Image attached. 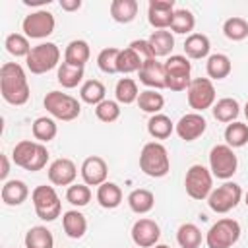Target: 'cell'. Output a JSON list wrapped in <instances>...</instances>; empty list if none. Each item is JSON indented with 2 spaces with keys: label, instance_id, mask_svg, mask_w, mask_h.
<instances>
[{
  "label": "cell",
  "instance_id": "1",
  "mask_svg": "<svg viewBox=\"0 0 248 248\" xmlns=\"http://www.w3.org/2000/svg\"><path fill=\"white\" fill-rule=\"evenodd\" d=\"M0 93L2 99L14 107H21L29 101L31 89L25 70L17 62H6L0 68Z\"/></svg>",
  "mask_w": 248,
  "mask_h": 248
},
{
  "label": "cell",
  "instance_id": "2",
  "mask_svg": "<svg viewBox=\"0 0 248 248\" xmlns=\"http://www.w3.org/2000/svg\"><path fill=\"white\" fill-rule=\"evenodd\" d=\"M140 169L143 174L151 178H163L170 170V161H169V151L163 143L159 141H149L141 147L140 153Z\"/></svg>",
  "mask_w": 248,
  "mask_h": 248
},
{
  "label": "cell",
  "instance_id": "3",
  "mask_svg": "<svg viewBox=\"0 0 248 248\" xmlns=\"http://www.w3.org/2000/svg\"><path fill=\"white\" fill-rule=\"evenodd\" d=\"M12 159L17 167L37 172L41 170L46 161H48V151L43 143L39 141H31V140H21L19 143H16L14 151H12Z\"/></svg>",
  "mask_w": 248,
  "mask_h": 248
},
{
  "label": "cell",
  "instance_id": "4",
  "mask_svg": "<svg viewBox=\"0 0 248 248\" xmlns=\"http://www.w3.org/2000/svg\"><path fill=\"white\" fill-rule=\"evenodd\" d=\"M43 105L52 118L62 120V122L76 120L81 112V103L76 97L62 93V91H48L43 99Z\"/></svg>",
  "mask_w": 248,
  "mask_h": 248
},
{
  "label": "cell",
  "instance_id": "5",
  "mask_svg": "<svg viewBox=\"0 0 248 248\" xmlns=\"http://www.w3.org/2000/svg\"><path fill=\"white\" fill-rule=\"evenodd\" d=\"M60 62V48L54 43H39L31 48V52L25 58V66L31 74L41 76L56 68Z\"/></svg>",
  "mask_w": 248,
  "mask_h": 248
},
{
  "label": "cell",
  "instance_id": "6",
  "mask_svg": "<svg viewBox=\"0 0 248 248\" xmlns=\"http://www.w3.org/2000/svg\"><path fill=\"white\" fill-rule=\"evenodd\" d=\"M31 202L35 207V213L43 221H54L62 213V202L54 190V186L41 184L31 192Z\"/></svg>",
  "mask_w": 248,
  "mask_h": 248
},
{
  "label": "cell",
  "instance_id": "7",
  "mask_svg": "<svg viewBox=\"0 0 248 248\" xmlns=\"http://www.w3.org/2000/svg\"><path fill=\"white\" fill-rule=\"evenodd\" d=\"M165 64V83H167V89L170 91H186L192 78H190V72H192V64L186 56L182 54H172L167 58Z\"/></svg>",
  "mask_w": 248,
  "mask_h": 248
},
{
  "label": "cell",
  "instance_id": "8",
  "mask_svg": "<svg viewBox=\"0 0 248 248\" xmlns=\"http://www.w3.org/2000/svg\"><path fill=\"white\" fill-rule=\"evenodd\" d=\"M240 238V225L231 217H223L213 223L205 234L207 248H231Z\"/></svg>",
  "mask_w": 248,
  "mask_h": 248
},
{
  "label": "cell",
  "instance_id": "9",
  "mask_svg": "<svg viewBox=\"0 0 248 248\" xmlns=\"http://www.w3.org/2000/svg\"><path fill=\"white\" fill-rule=\"evenodd\" d=\"M236 167H238V159H236L232 147H229L227 143H217V145L211 147V151H209V170H211L213 176H217L221 180H229L236 172Z\"/></svg>",
  "mask_w": 248,
  "mask_h": 248
},
{
  "label": "cell",
  "instance_id": "10",
  "mask_svg": "<svg viewBox=\"0 0 248 248\" xmlns=\"http://www.w3.org/2000/svg\"><path fill=\"white\" fill-rule=\"evenodd\" d=\"M184 186H186V194L192 200L202 202V200L209 198V194L213 190V174L203 165H192L186 170Z\"/></svg>",
  "mask_w": 248,
  "mask_h": 248
},
{
  "label": "cell",
  "instance_id": "11",
  "mask_svg": "<svg viewBox=\"0 0 248 248\" xmlns=\"http://www.w3.org/2000/svg\"><path fill=\"white\" fill-rule=\"evenodd\" d=\"M240 200H242V188L236 182L225 180L221 186L211 190L207 198V205L215 213H229L240 203Z\"/></svg>",
  "mask_w": 248,
  "mask_h": 248
},
{
  "label": "cell",
  "instance_id": "12",
  "mask_svg": "<svg viewBox=\"0 0 248 248\" xmlns=\"http://www.w3.org/2000/svg\"><path fill=\"white\" fill-rule=\"evenodd\" d=\"M188 105L194 112H203L215 105V87L209 78H194L186 89Z\"/></svg>",
  "mask_w": 248,
  "mask_h": 248
},
{
  "label": "cell",
  "instance_id": "13",
  "mask_svg": "<svg viewBox=\"0 0 248 248\" xmlns=\"http://www.w3.org/2000/svg\"><path fill=\"white\" fill-rule=\"evenodd\" d=\"M54 25H56L54 16L46 10L31 12L21 21V29L27 39H46L54 31Z\"/></svg>",
  "mask_w": 248,
  "mask_h": 248
},
{
  "label": "cell",
  "instance_id": "14",
  "mask_svg": "<svg viewBox=\"0 0 248 248\" xmlns=\"http://www.w3.org/2000/svg\"><path fill=\"white\" fill-rule=\"evenodd\" d=\"M161 238V229L153 219L141 217L132 225V240L138 248H153Z\"/></svg>",
  "mask_w": 248,
  "mask_h": 248
},
{
  "label": "cell",
  "instance_id": "15",
  "mask_svg": "<svg viewBox=\"0 0 248 248\" xmlns=\"http://www.w3.org/2000/svg\"><path fill=\"white\" fill-rule=\"evenodd\" d=\"M205 128H207V122L202 116V112H188V114L180 116V120L174 124V132L184 141L198 140L205 132Z\"/></svg>",
  "mask_w": 248,
  "mask_h": 248
},
{
  "label": "cell",
  "instance_id": "16",
  "mask_svg": "<svg viewBox=\"0 0 248 248\" xmlns=\"http://www.w3.org/2000/svg\"><path fill=\"white\" fill-rule=\"evenodd\" d=\"M174 16V0H149L147 19L155 29H169Z\"/></svg>",
  "mask_w": 248,
  "mask_h": 248
},
{
  "label": "cell",
  "instance_id": "17",
  "mask_svg": "<svg viewBox=\"0 0 248 248\" xmlns=\"http://www.w3.org/2000/svg\"><path fill=\"white\" fill-rule=\"evenodd\" d=\"M81 178H83V184L87 186H101L103 182H107V176H108V167H107V161L99 155H91L87 157L83 163H81Z\"/></svg>",
  "mask_w": 248,
  "mask_h": 248
},
{
  "label": "cell",
  "instance_id": "18",
  "mask_svg": "<svg viewBox=\"0 0 248 248\" xmlns=\"http://www.w3.org/2000/svg\"><path fill=\"white\" fill-rule=\"evenodd\" d=\"M76 176H78V169L74 161L68 157L54 159L48 167V180L54 186H72Z\"/></svg>",
  "mask_w": 248,
  "mask_h": 248
},
{
  "label": "cell",
  "instance_id": "19",
  "mask_svg": "<svg viewBox=\"0 0 248 248\" xmlns=\"http://www.w3.org/2000/svg\"><path fill=\"white\" fill-rule=\"evenodd\" d=\"M140 81L143 85H147L149 89H167L165 83V64L159 62L157 58H151L147 62H143V66L140 68Z\"/></svg>",
  "mask_w": 248,
  "mask_h": 248
},
{
  "label": "cell",
  "instance_id": "20",
  "mask_svg": "<svg viewBox=\"0 0 248 248\" xmlns=\"http://www.w3.org/2000/svg\"><path fill=\"white\" fill-rule=\"evenodd\" d=\"M0 196L6 205H21L29 196V188L23 180H6L2 184Z\"/></svg>",
  "mask_w": 248,
  "mask_h": 248
},
{
  "label": "cell",
  "instance_id": "21",
  "mask_svg": "<svg viewBox=\"0 0 248 248\" xmlns=\"http://www.w3.org/2000/svg\"><path fill=\"white\" fill-rule=\"evenodd\" d=\"M62 229L66 232V236L78 240L85 234L87 231V219L83 213H79L78 209H70V211H64L62 215Z\"/></svg>",
  "mask_w": 248,
  "mask_h": 248
},
{
  "label": "cell",
  "instance_id": "22",
  "mask_svg": "<svg viewBox=\"0 0 248 248\" xmlns=\"http://www.w3.org/2000/svg\"><path fill=\"white\" fill-rule=\"evenodd\" d=\"M89 56H91V48H89L87 41H83V39L70 41L64 50V62H68L72 66H79V68H83L87 64Z\"/></svg>",
  "mask_w": 248,
  "mask_h": 248
},
{
  "label": "cell",
  "instance_id": "23",
  "mask_svg": "<svg viewBox=\"0 0 248 248\" xmlns=\"http://www.w3.org/2000/svg\"><path fill=\"white\" fill-rule=\"evenodd\" d=\"M209 48H211V43H209L207 35H203V33H192L184 41L186 58H194V60L207 58L209 56Z\"/></svg>",
  "mask_w": 248,
  "mask_h": 248
},
{
  "label": "cell",
  "instance_id": "24",
  "mask_svg": "<svg viewBox=\"0 0 248 248\" xmlns=\"http://www.w3.org/2000/svg\"><path fill=\"white\" fill-rule=\"evenodd\" d=\"M147 43H149V46H151L155 58H159V56H169L170 50L174 48V37H172V33L167 31V29H155V31L149 35Z\"/></svg>",
  "mask_w": 248,
  "mask_h": 248
},
{
  "label": "cell",
  "instance_id": "25",
  "mask_svg": "<svg viewBox=\"0 0 248 248\" xmlns=\"http://www.w3.org/2000/svg\"><path fill=\"white\" fill-rule=\"evenodd\" d=\"M205 70H207L209 79H225V78L231 74L232 64H231V58H229L227 54L215 52V54H209V56H207Z\"/></svg>",
  "mask_w": 248,
  "mask_h": 248
},
{
  "label": "cell",
  "instance_id": "26",
  "mask_svg": "<svg viewBox=\"0 0 248 248\" xmlns=\"http://www.w3.org/2000/svg\"><path fill=\"white\" fill-rule=\"evenodd\" d=\"M128 205L134 213L138 215H143V213H149L155 205V196L151 190H145V188H136L128 194Z\"/></svg>",
  "mask_w": 248,
  "mask_h": 248
},
{
  "label": "cell",
  "instance_id": "27",
  "mask_svg": "<svg viewBox=\"0 0 248 248\" xmlns=\"http://www.w3.org/2000/svg\"><path fill=\"white\" fill-rule=\"evenodd\" d=\"M213 118L219 120V122H225V124H231L236 120L238 112H240V105L236 99L232 97H223L219 99L215 105H213Z\"/></svg>",
  "mask_w": 248,
  "mask_h": 248
},
{
  "label": "cell",
  "instance_id": "28",
  "mask_svg": "<svg viewBox=\"0 0 248 248\" xmlns=\"http://www.w3.org/2000/svg\"><path fill=\"white\" fill-rule=\"evenodd\" d=\"M97 202L101 207L105 209H114L122 203V190L118 184L114 182H103L99 188H97Z\"/></svg>",
  "mask_w": 248,
  "mask_h": 248
},
{
  "label": "cell",
  "instance_id": "29",
  "mask_svg": "<svg viewBox=\"0 0 248 248\" xmlns=\"http://www.w3.org/2000/svg\"><path fill=\"white\" fill-rule=\"evenodd\" d=\"M138 16L136 0H112L110 2V17L116 23H130Z\"/></svg>",
  "mask_w": 248,
  "mask_h": 248
},
{
  "label": "cell",
  "instance_id": "30",
  "mask_svg": "<svg viewBox=\"0 0 248 248\" xmlns=\"http://www.w3.org/2000/svg\"><path fill=\"white\" fill-rule=\"evenodd\" d=\"M31 132H33V138L39 143H48L50 140L56 138L58 126H56L54 118H50V116H39V118H35L33 126H31Z\"/></svg>",
  "mask_w": 248,
  "mask_h": 248
},
{
  "label": "cell",
  "instance_id": "31",
  "mask_svg": "<svg viewBox=\"0 0 248 248\" xmlns=\"http://www.w3.org/2000/svg\"><path fill=\"white\" fill-rule=\"evenodd\" d=\"M25 248H54V236L43 225L31 227L25 232Z\"/></svg>",
  "mask_w": 248,
  "mask_h": 248
},
{
  "label": "cell",
  "instance_id": "32",
  "mask_svg": "<svg viewBox=\"0 0 248 248\" xmlns=\"http://www.w3.org/2000/svg\"><path fill=\"white\" fill-rule=\"evenodd\" d=\"M147 132L155 140H167L174 132V124H172V120L167 114L159 112V114H153L147 120Z\"/></svg>",
  "mask_w": 248,
  "mask_h": 248
},
{
  "label": "cell",
  "instance_id": "33",
  "mask_svg": "<svg viewBox=\"0 0 248 248\" xmlns=\"http://www.w3.org/2000/svg\"><path fill=\"white\" fill-rule=\"evenodd\" d=\"M56 79H58V83H60L62 87L74 89V87H78V85L81 83V79H83V68L72 66V64H68V62H62V64L58 66Z\"/></svg>",
  "mask_w": 248,
  "mask_h": 248
},
{
  "label": "cell",
  "instance_id": "34",
  "mask_svg": "<svg viewBox=\"0 0 248 248\" xmlns=\"http://www.w3.org/2000/svg\"><path fill=\"white\" fill-rule=\"evenodd\" d=\"M114 97H116V103H122V105L138 103V97H140L138 83L132 78H120L114 87Z\"/></svg>",
  "mask_w": 248,
  "mask_h": 248
},
{
  "label": "cell",
  "instance_id": "35",
  "mask_svg": "<svg viewBox=\"0 0 248 248\" xmlns=\"http://www.w3.org/2000/svg\"><path fill=\"white\" fill-rule=\"evenodd\" d=\"M105 93H107V89H105V85L99 79H87L79 87V99L83 103L95 105V107L105 101Z\"/></svg>",
  "mask_w": 248,
  "mask_h": 248
},
{
  "label": "cell",
  "instance_id": "36",
  "mask_svg": "<svg viewBox=\"0 0 248 248\" xmlns=\"http://www.w3.org/2000/svg\"><path fill=\"white\" fill-rule=\"evenodd\" d=\"M138 107H140L143 112H149L151 116H153V114H159V112L163 110V107H165V97H163L157 89L140 91Z\"/></svg>",
  "mask_w": 248,
  "mask_h": 248
},
{
  "label": "cell",
  "instance_id": "37",
  "mask_svg": "<svg viewBox=\"0 0 248 248\" xmlns=\"http://www.w3.org/2000/svg\"><path fill=\"white\" fill-rule=\"evenodd\" d=\"M196 27V17L190 10L186 8H180V10H174V16H172V21H170V31L172 33H178V35H192Z\"/></svg>",
  "mask_w": 248,
  "mask_h": 248
},
{
  "label": "cell",
  "instance_id": "38",
  "mask_svg": "<svg viewBox=\"0 0 248 248\" xmlns=\"http://www.w3.org/2000/svg\"><path fill=\"white\" fill-rule=\"evenodd\" d=\"M176 242L182 248H200L202 244V231L194 223H184L176 231Z\"/></svg>",
  "mask_w": 248,
  "mask_h": 248
},
{
  "label": "cell",
  "instance_id": "39",
  "mask_svg": "<svg viewBox=\"0 0 248 248\" xmlns=\"http://www.w3.org/2000/svg\"><path fill=\"white\" fill-rule=\"evenodd\" d=\"M225 141L232 149L234 147H244L248 143V124L238 122V120L227 124V128H225Z\"/></svg>",
  "mask_w": 248,
  "mask_h": 248
},
{
  "label": "cell",
  "instance_id": "40",
  "mask_svg": "<svg viewBox=\"0 0 248 248\" xmlns=\"http://www.w3.org/2000/svg\"><path fill=\"white\" fill-rule=\"evenodd\" d=\"M4 46H6V50L12 54V56H16V58H19V56H25L27 58V54L31 52V45H29V39L25 37V35H21V33H10L8 37H6V41H4Z\"/></svg>",
  "mask_w": 248,
  "mask_h": 248
},
{
  "label": "cell",
  "instance_id": "41",
  "mask_svg": "<svg viewBox=\"0 0 248 248\" xmlns=\"http://www.w3.org/2000/svg\"><path fill=\"white\" fill-rule=\"evenodd\" d=\"M143 66V60L130 48H120V54H118V74H134V72H140V68Z\"/></svg>",
  "mask_w": 248,
  "mask_h": 248
},
{
  "label": "cell",
  "instance_id": "42",
  "mask_svg": "<svg viewBox=\"0 0 248 248\" xmlns=\"http://www.w3.org/2000/svg\"><path fill=\"white\" fill-rule=\"evenodd\" d=\"M223 33L231 41H244L248 37V21L244 17H229L223 23Z\"/></svg>",
  "mask_w": 248,
  "mask_h": 248
},
{
  "label": "cell",
  "instance_id": "43",
  "mask_svg": "<svg viewBox=\"0 0 248 248\" xmlns=\"http://www.w3.org/2000/svg\"><path fill=\"white\" fill-rule=\"evenodd\" d=\"M118 54H120V48H116V46L103 48L97 56L99 70L105 74H118Z\"/></svg>",
  "mask_w": 248,
  "mask_h": 248
},
{
  "label": "cell",
  "instance_id": "44",
  "mask_svg": "<svg viewBox=\"0 0 248 248\" xmlns=\"http://www.w3.org/2000/svg\"><path fill=\"white\" fill-rule=\"evenodd\" d=\"M66 200L76 207H83L91 202V190L87 184H72L66 190Z\"/></svg>",
  "mask_w": 248,
  "mask_h": 248
},
{
  "label": "cell",
  "instance_id": "45",
  "mask_svg": "<svg viewBox=\"0 0 248 248\" xmlns=\"http://www.w3.org/2000/svg\"><path fill=\"white\" fill-rule=\"evenodd\" d=\"M95 116L101 120V122H114L120 118V105L116 101H110V99H105L103 103H99L95 107Z\"/></svg>",
  "mask_w": 248,
  "mask_h": 248
},
{
  "label": "cell",
  "instance_id": "46",
  "mask_svg": "<svg viewBox=\"0 0 248 248\" xmlns=\"http://www.w3.org/2000/svg\"><path fill=\"white\" fill-rule=\"evenodd\" d=\"M143 62H147V60H151V58H155V54H153V50H151V46H149V43L147 41H143V39H136V41H132L130 45H128Z\"/></svg>",
  "mask_w": 248,
  "mask_h": 248
},
{
  "label": "cell",
  "instance_id": "47",
  "mask_svg": "<svg viewBox=\"0 0 248 248\" xmlns=\"http://www.w3.org/2000/svg\"><path fill=\"white\" fill-rule=\"evenodd\" d=\"M60 8L64 12H78L81 8V0H60Z\"/></svg>",
  "mask_w": 248,
  "mask_h": 248
},
{
  "label": "cell",
  "instance_id": "48",
  "mask_svg": "<svg viewBox=\"0 0 248 248\" xmlns=\"http://www.w3.org/2000/svg\"><path fill=\"white\" fill-rule=\"evenodd\" d=\"M0 161H2V170H0V178L6 180L8 172H10V163H8V157L6 155H0Z\"/></svg>",
  "mask_w": 248,
  "mask_h": 248
},
{
  "label": "cell",
  "instance_id": "49",
  "mask_svg": "<svg viewBox=\"0 0 248 248\" xmlns=\"http://www.w3.org/2000/svg\"><path fill=\"white\" fill-rule=\"evenodd\" d=\"M50 0H23L25 6H41V4H48Z\"/></svg>",
  "mask_w": 248,
  "mask_h": 248
},
{
  "label": "cell",
  "instance_id": "50",
  "mask_svg": "<svg viewBox=\"0 0 248 248\" xmlns=\"http://www.w3.org/2000/svg\"><path fill=\"white\" fill-rule=\"evenodd\" d=\"M153 248H170V246H167V244H155Z\"/></svg>",
  "mask_w": 248,
  "mask_h": 248
},
{
  "label": "cell",
  "instance_id": "51",
  "mask_svg": "<svg viewBox=\"0 0 248 248\" xmlns=\"http://www.w3.org/2000/svg\"><path fill=\"white\" fill-rule=\"evenodd\" d=\"M244 114H246V120H248V101H246V105H244Z\"/></svg>",
  "mask_w": 248,
  "mask_h": 248
},
{
  "label": "cell",
  "instance_id": "52",
  "mask_svg": "<svg viewBox=\"0 0 248 248\" xmlns=\"http://www.w3.org/2000/svg\"><path fill=\"white\" fill-rule=\"evenodd\" d=\"M244 203L248 205V192H246V196H244Z\"/></svg>",
  "mask_w": 248,
  "mask_h": 248
}]
</instances>
